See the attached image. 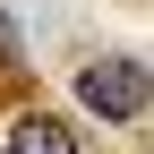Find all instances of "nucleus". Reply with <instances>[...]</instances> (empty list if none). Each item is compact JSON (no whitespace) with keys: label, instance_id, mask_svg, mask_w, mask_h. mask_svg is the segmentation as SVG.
Masks as SVG:
<instances>
[{"label":"nucleus","instance_id":"f257e3e1","mask_svg":"<svg viewBox=\"0 0 154 154\" xmlns=\"http://www.w3.org/2000/svg\"><path fill=\"white\" fill-rule=\"evenodd\" d=\"M77 103L103 111L111 128H137L146 120V60H128V51H111V60H94L77 77Z\"/></svg>","mask_w":154,"mask_h":154},{"label":"nucleus","instance_id":"f03ea898","mask_svg":"<svg viewBox=\"0 0 154 154\" xmlns=\"http://www.w3.org/2000/svg\"><path fill=\"white\" fill-rule=\"evenodd\" d=\"M0 154H77V128L51 120V111H26V120L9 128V146H0Z\"/></svg>","mask_w":154,"mask_h":154}]
</instances>
